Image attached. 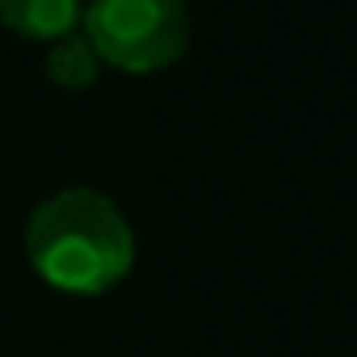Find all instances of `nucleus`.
<instances>
[{
    "label": "nucleus",
    "mask_w": 357,
    "mask_h": 357,
    "mask_svg": "<svg viewBox=\"0 0 357 357\" xmlns=\"http://www.w3.org/2000/svg\"><path fill=\"white\" fill-rule=\"evenodd\" d=\"M26 257L34 273L63 294H105L135 265V231L114 198L72 185L34 206Z\"/></svg>",
    "instance_id": "obj_1"
},
{
    "label": "nucleus",
    "mask_w": 357,
    "mask_h": 357,
    "mask_svg": "<svg viewBox=\"0 0 357 357\" xmlns=\"http://www.w3.org/2000/svg\"><path fill=\"white\" fill-rule=\"evenodd\" d=\"M84 38L122 72L172 68L190 47L185 0H84Z\"/></svg>",
    "instance_id": "obj_2"
},
{
    "label": "nucleus",
    "mask_w": 357,
    "mask_h": 357,
    "mask_svg": "<svg viewBox=\"0 0 357 357\" xmlns=\"http://www.w3.org/2000/svg\"><path fill=\"white\" fill-rule=\"evenodd\" d=\"M84 0H0V22L22 38L55 43L72 30H80Z\"/></svg>",
    "instance_id": "obj_3"
},
{
    "label": "nucleus",
    "mask_w": 357,
    "mask_h": 357,
    "mask_svg": "<svg viewBox=\"0 0 357 357\" xmlns=\"http://www.w3.org/2000/svg\"><path fill=\"white\" fill-rule=\"evenodd\" d=\"M43 72H47L59 89L80 93V89H89V84L101 76V55L93 51V43L84 38V30H72V34H63V38L51 43V51H47V59H43Z\"/></svg>",
    "instance_id": "obj_4"
}]
</instances>
